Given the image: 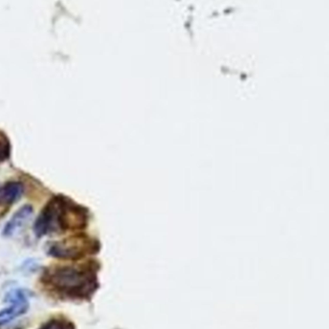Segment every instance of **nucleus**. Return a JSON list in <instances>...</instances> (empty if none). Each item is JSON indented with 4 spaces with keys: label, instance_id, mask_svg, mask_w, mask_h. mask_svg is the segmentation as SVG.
<instances>
[{
    "label": "nucleus",
    "instance_id": "nucleus-2",
    "mask_svg": "<svg viewBox=\"0 0 329 329\" xmlns=\"http://www.w3.org/2000/svg\"><path fill=\"white\" fill-rule=\"evenodd\" d=\"M49 282L61 292L80 294L88 292L93 287L94 280L87 271L72 266H63L50 273Z\"/></svg>",
    "mask_w": 329,
    "mask_h": 329
},
{
    "label": "nucleus",
    "instance_id": "nucleus-4",
    "mask_svg": "<svg viewBox=\"0 0 329 329\" xmlns=\"http://www.w3.org/2000/svg\"><path fill=\"white\" fill-rule=\"evenodd\" d=\"M86 241L79 238H70L54 244L50 249V254L61 259H77L86 252Z\"/></svg>",
    "mask_w": 329,
    "mask_h": 329
},
{
    "label": "nucleus",
    "instance_id": "nucleus-3",
    "mask_svg": "<svg viewBox=\"0 0 329 329\" xmlns=\"http://www.w3.org/2000/svg\"><path fill=\"white\" fill-rule=\"evenodd\" d=\"M7 300L11 305L0 311V326H5L13 320L26 313L29 308L28 300L21 290H15L8 294Z\"/></svg>",
    "mask_w": 329,
    "mask_h": 329
},
{
    "label": "nucleus",
    "instance_id": "nucleus-7",
    "mask_svg": "<svg viewBox=\"0 0 329 329\" xmlns=\"http://www.w3.org/2000/svg\"><path fill=\"white\" fill-rule=\"evenodd\" d=\"M10 142L7 136L0 131V163L5 161L10 155Z\"/></svg>",
    "mask_w": 329,
    "mask_h": 329
},
{
    "label": "nucleus",
    "instance_id": "nucleus-1",
    "mask_svg": "<svg viewBox=\"0 0 329 329\" xmlns=\"http://www.w3.org/2000/svg\"><path fill=\"white\" fill-rule=\"evenodd\" d=\"M86 223V217L77 205L65 201L64 197H55L47 203L35 222L34 230L38 236L49 232L81 228Z\"/></svg>",
    "mask_w": 329,
    "mask_h": 329
},
{
    "label": "nucleus",
    "instance_id": "nucleus-8",
    "mask_svg": "<svg viewBox=\"0 0 329 329\" xmlns=\"http://www.w3.org/2000/svg\"><path fill=\"white\" fill-rule=\"evenodd\" d=\"M41 329H73V328L69 323L60 320H53L47 323Z\"/></svg>",
    "mask_w": 329,
    "mask_h": 329
},
{
    "label": "nucleus",
    "instance_id": "nucleus-6",
    "mask_svg": "<svg viewBox=\"0 0 329 329\" xmlns=\"http://www.w3.org/2000/svg\"><path fill=\"white\" fill-rule=\"evenodd\" d=\"M23 193V185L20 182H9L0 189V203L11 205L17 201Z\"/></svg>",
    "mask_w": 329,
    "mask_h": 329
},
{
    "label": "nucleus",
    "instance_id": "nucleus-5",
    "mask_svg": "<svg viewBox=\"0 0 329 329\" xmlns=\"http://www.w3.org/2000/svg\"><path fill=\"white\" fill-rule=\"evenodd\" d=\"M33 215V208L30 205H25L21 207L16 214L13 216L11 220L6 224L4 228V235L12 236L16 231L20 230L30 219Z\"/></svg>",
    "mask_w": 329,
    "mask_h": 329
}]
</instances>
